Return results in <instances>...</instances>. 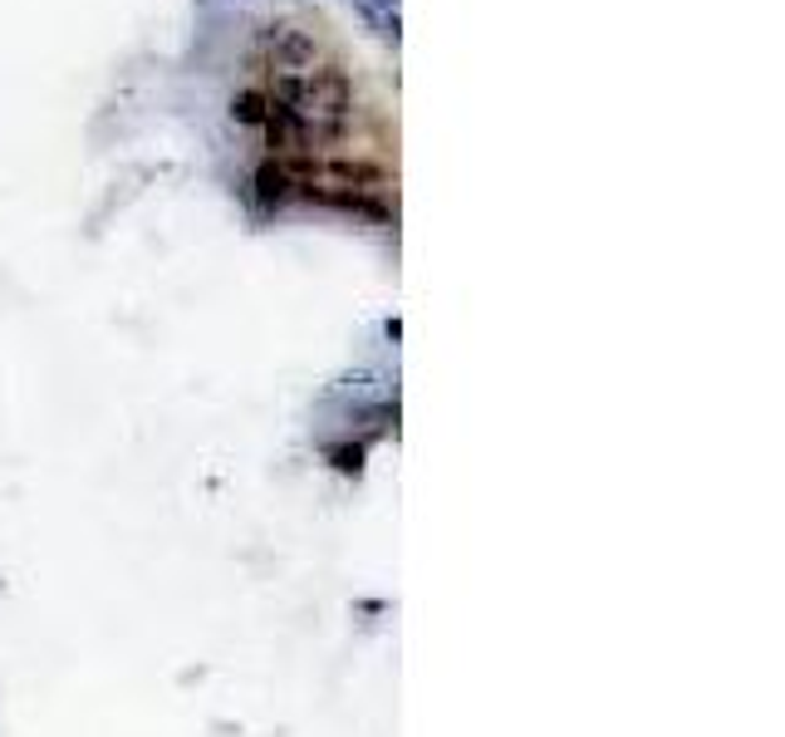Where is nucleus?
<instances>
[{"label":"nucleus","mask_w":785,"mask_h":737,"mask_svg":"<svg viewBox=\"0 0 785 737\" xmlns=\"http://www.w3.org/2000/svg\"><path fill=\"white\" fill-rule=\"evenodd\" d=\"M231 113H236L241 123H266V119H270V99H266V94H241V99L231 104Z\"/></svg>","instance_id":"nucleus-1"}]
</instances>
